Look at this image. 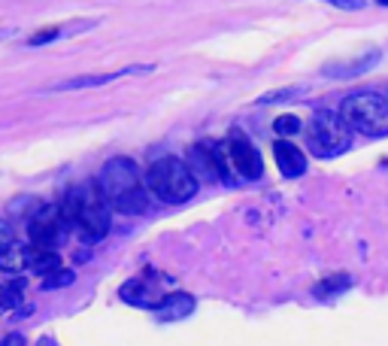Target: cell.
Listing matches in <instances>:
<instances>
[{
  "label": "cell",
  "mask_w": 388,
  "mask_h": 346,
  "mask_svg": "<svg viewBox=\"0 0 388 346\" xmlns=\"http://www.w3.org/2000/svg\"><path fill=\"white\" fill-rule=\"evenodd\" d=\"M58 213L64 219V225H70L79 234L82 243H101L110 234V225H112L110 201L101 195L97 182L94 186L70 189L64 195V201L58 204Z\"/></svg>",
  "instance_id": "6da1fadb"
},
{
  "label": "cell",
  "mask_w": 388,
  "mask_h": 346,
  "mask_svg": "<svg viewBox=\"0 0 388 346\" xmlns=\"http://www.w3.org/2000/svg\"><path fill=\"white\" fill-rule=\"evenodd\" d=\"M143 182L152 191V198H158L161 204H188L197 195V182L201 180L188 167V161L167 155V158H158L155 164H149Z\"/></svg>",
  "instance_id": "7a4b0ae2"
},
{
  "label": "cell",
  "mask_w": 388,
  "mask_h": 346,
  "mask_svg": "<svg viewBox=\"0 0 388 346\" xmlns=\"http://www.w3.org/2000/svg\"><path fill=\"white\" fill-rule=\"evenodd\" d=\"M340 115L349 122L355 134L364 137H388V97L374 91H355L343 97Z\"/></svg>",
  "instance_id": "3957f363"
},
{
  "label": "cell",
  "mask_w": 388,
  "mask_h": 346,
  "mask_svg": "<svg viewBox=\"0 0 388 346\" xmlns=\"http://www.w3.org/2000/svg\"><path fill=\"white\" fill-rule=\"evenodd\" d=\"M352 146V128L340 113L318 110L307 125V149L316 158H337Z\"/></svg>",
  "instance_id": "277c9868"
},
{
  "label": "cell",
  "mask_w": 388,
  "mask_h": 346,
  "mask_svg": "<svg viewBox=\"0 0 388 346\" xmlns=\"http://www.w3.org/2000/svg\"><path fill=\"white\" fill-rule=\"evenodd\" d=\"M140 180H143V176H140V167H136V161L119 155V158H110V161H106L94 182H97V189H101V195L106 198V201H110V206H116L121 198H127L131 191L143 189Z\"/></svg>",
  "instance_id": "5b68a950"
},
{
  "label": "cell",
  "mask_w": 388,
  "mask_h": 346,
  "mask_svg": "<svg viewBox=\"0 0 388 346\" xmlns=\"http://www.w3.org/2000/svg\"><path fill=\"white\" fill-rule=\"evenodd\" d=\"M164 286H167V276H164V273H158V271H152V267H149L146 273L131 276V280L121 282L119 295H121V301L131 304V307L155 310V304L161 301L167 291H170V289H164Z\"/></svg>",
  "instance_id": "8992f818"
},
{
  "label": "cell",
  "mask_w": 388,
  "mask_h": 346,
  "mask_svg": "<svg viewBox=\"0 0 388 346\" xmlns=\"http://www.w3.org/2000/svg\"><path fill=\"white\" fill-rule=\"evenodd\" d=\"M225 143H227L234 171L240 173V180H261L264 161H261V152L255 149V143L249 140L246 134H240V131H231V137H227Z\"/></svg>",
  "instance_id": "52a82bcc"
},
{
  "label": "cell",
  "mask_w": 388,
  "mask_h": 346,
  "mask_svg": "<svg viewBox=\"0 0 388 346\" xmlns=\"http://www.w3.org/2000/svg\"><path fill=\"white\" fill-rule=\"evenodd\" d=\"M155 64H134V67H121V70H112V73H85V76H70V79H58L52 82L49 91H82V88H101L112 79H121V76H143V73H152Z\"/></svg>",
  "instance_id": "ba28073f"
},
{
  "label": "cell",
  "mask_w": 388,
  "mask_h": 346,
  "mask_svg": "<svg viewBox=\"0 0 388 346\" xmlns=\"http://www.w3.org/2000/svg\"><path fill=\"white\" fill-rule=\"evenodd\" d=\"M61 225H64V219H61L58 206L55 210H40L34 219L28 222V237L34 246H40V249H55L61 243Z\"/></svg>",
  "instance_id": "9c48e42d"
},
{
  "label": "cell",
  "mask_w": 388,
  "mask_h": 346,
  "mask_svg": "<svg viewBox=\"0 0 388 346\" xmlns=\"http://www.w3.org/2000/svg\"><path fill=\"white\" fill-rule=\"evenodd\" d=\"M273 158H276V167L285 180H298V176L307 173V155H303V149L288 143L285 137L273 143Z\"/></svg>",
  "instance_id": "30bf717a"
},
{
  "label": "cell",
  "mask_w": 388,
  "mask_h": 346,
  "mask_svg": "<svg viewBox=\"0 0 388 346\" xmlns=\"http://www.w3.org/2000/svg\"><path fill=\"white\" fill-rule=\"evenodd\" d=\"M194 310H197L194 295H188V291H167L152 313L161 322H179V319H188Z\"/></svg>",
  "instance_id": "8fae6325"
},
{
  "label": "cell",
  "mask_w": 388,
  "mask_h": 346,
  "mask_svg": "<svg viewBox=\"0 0 388 346\" xmlns=\"http://www.w3.org/2000/svg\"><path fill=\"white\" fill-rule=\"evenodd\" d=\"M379 58H382V52H379V49H367L361 58L349 61V64L328 67V70H325V76H334V79H352V76H361V73H367L370 67H376Z\"/></svg>",
  "instance_id": "7c38bea8"
},
{
  "label": "cell",
  "mask_w": 388,
  "mask_h": 346,
  "mask_svg": "<svg viewBox=\"0 0 388 346\" xmlns=\"http://www.w3.org/2000/svg\"><path fill=\"white\" fill-rule=\"evenodd\" d=\"M25 267H28V271H34V273H40V276H45V273L58 271L61 258H58L55 249H40V246L28 243L25 246Z\"/></svg>",
  "instance_id": "4fadbf2b"
},
{
  "label": "cell",
  "mask_w": 388,
  "mask_h": 346,
  "mask_svg": "<svg viewBox=\"0 0 388 346\" xmlns=\"http://www.w3.org/2000/svg\"><path fill=\"white\" fill-rule=\"evenodd\" d=\"M346 289H352V276L349 273H331L325 280H318L313 286V295L318 301H331V298H340Z\"/></svg>",
  "instance_id": "5bb4252c"
},
{
  "label": "cell",
  "mask_w": 388,
  "mask_h": 346,
  "mask_svg": "<svg viewBox=\"0 0 388 346\" xmlns=\"http://www.w3.org/2000/svg\"><path fill=\"white\" fill-rule=\"evenodd\" d=\"M25 291H28V280L25 276H15L3 289H0V310H19L25 304Z\"/></svg>",
  "instance_id": "9a60e30c"
},
{
  "label": "cell",
  "mask_w": 388,
  "mask_h": 346,
  "mask_svg": "<svg viewBox=\"0 0 388 346\" xmlns=\"http://www.w3.org/2000/svg\"><path fill=\"white\" fill-rule=\"evenodd\" d=\"M76 282V271L73 267H58V271L43 276V291H55V289H67Z\"/></svg>",
  "instance_id": "2e32d148"
},
{
  "label": "cell",
  "mask_w": 388,
  "mask_h": 346,
  "mask_svg": "<svg viewBox=\"0 0 388 346\" xmlns=\"http://www.w3.org/2000/svg\"><path fill=\"white\" fill-rule=\"evenodd\" d=\"M40 210H45V204L40 201V198H28V195H21V198H15V201H10V216H28V219H34Z\"/></svg>",
  "instance_id": "e0dca14e"
},
{
  "label": "cell",
  "mask_w": 388,
  "mask_h": 346,
  "mask_svg": "<svg viewBox=\"0 0 388 346\" xmlns=\"http://www.w3.org/2000/svg\"><path fill=\"white\" fill-rule=\"evenodd\" d=\"M273 131H276L279 137H294L298 131H303V122L298 115H279V119L273 122Z\"/></svg>",
  "instance_id": "ac0fdd59"
},
{
  "label": "cell",
  "mask_w": 388,
  "mask_h": 346,
  "mask_svg": "<svg viewBox=\"0 0 388 346\" xmlns=\"http://www.w3.org/2000/svg\"><path fill=\"white\" fill-rule=\"evenodd\" d=\"M58 37H61V28H40L37 34L28 37V46L30 49H37V46H49V43H55Z\"/></svg>",
  "instance_id": "d6986e66"
},
{
  "label": "cell",
  "mask_w": 388,
  "mask_h": 346,
  "mask_svg": "<svg viewBox=\"0 0 388 346\" xmlns=\"http://www.w3.org/2000/svg\"><path fill=\"white\" fill-rule=\"evenodd\" d=\"M300 86H292V88H279V91H270V95H264V97H258L255 104H276V101H288V97H294V95H300Z\"/></svg>",
  "instance_id": "ffe728a7"
},
{
  "label": "cell",
  "mask_w": 388,
  "mask_h": 346,
  "mask_svg": "<svg viewBox=\"0 0 388 346\" xmlns=\"http://www.w3.org/2000/svg\"><path fill=\"white\" fill-rule=\"evenodd\" d=\"M12 246H15V231H12V225L6 219H0V256L10 252Z\"/></svg>",
  "instance_id": "44dd1931"
},
{
  "label": "cell",
  "mask_w": 388,
  "mask_h": 346,
  "mask_svg": "<svg viewBox=\"0 0 388 346\" xmlns=\"http://www.w3.org/2000/svg\"><path fill=\"white\" fill-rule=\"evenodd\" d=\"M331 6H340V10H364V0H325Z\"/></svg>",
  "instance_id": "7402d4cb"
},
{
  "label": "cell",
  "mask_w": 388,
  "mask_h": 346,
  "mask_svg": "<svg viewBox=\"0 0 388 346\" xmlns=\"http://www.w3.org/2000/svg\"><path fill=\"white\" fill-rule=\"evenodd\" d=\"M0 346H25V340H21V334H10V340H3Z\"/></svg>",
  "instance_id": "603a6c76"
},
{
  "label": "cell",
  "mask_w": 388,
  "mask_h": 346,
  "mask_svg": "<svg viewBox=\"0 0 388 346\" xmlns=\"http://www.w3.org/2000/svg\"><path fill=\"white\" fill-rule=\"evenodd\" d=\"M376 3H379V6H388V0H376Z\"/></svg>",
  "instance_id": "cb8c5ba5"
},
{
  "label": "cell",
  "mask_w": 388,
  "mask_h": 346,
  "mask_svg": "<svg viewBox=\"0 0 388 346\" xmlns=\"http://www.w3.org/2000/svg\"><path fill=\"white\" fill-rule=\"evenodd\" d=\"M385 97H388V91H385Z\"/></svg>",
  "instance_id": "d4e9b609"
}]
</instances>
